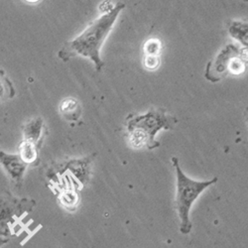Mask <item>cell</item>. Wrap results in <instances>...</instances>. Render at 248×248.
<instances>
[{
	"instance_id": "obj_9",
	"label": "cell",
	"mask_w": 248,
	"mask_h": 248,
	"mask_svg": "<svg viewBox=\"0 0 248 248\" xmlns=\"http://www.w3.org/2000/svg\"><path fill=\"white\" fill-rule=\"evenodd\" d=\"M229 33L242 46L241 49L248 51V21L233 20L230 23Z\"/></svg>"
},
{
	"instance_id": "obj_13",
	"label": "cell",
	"mask_w": 248,
	"mask_h": 248,
	"mask_svg": "<svg viewBox=\"0 0 248 248\" xmlns=\"http://www.w3.org/2000/svg\"><path fill=\"white\" fill-rule=\"evenodd\" d=\"M161 50L160 41L156 39L148 40L146 44L144 45V53L145 56H159Z\"/></svg>"
},
{
	"instance_id": "obj_7",
	"label": "cell",
	"mask_w": 248,
	"mask_h": 248,
	"mask_svg": "<svg viewBox=\"0 0 248 248\" xmlns=\"http://www.w3.org/2000/svg\"><path fill=\"white\" fill-rule=\"evenodd\" d=\"M45 135V124L41 117L27 121L23 126V141L34 144L40 148Z\"/></svg>"
},
{
	"instance_id": "obj_10",
	"label": "cell",
	"mask_w": 248,
	"mask_h": 248,
	"mask_svg": "<svg viewBox=\"0 0 248 248\" xmlns=\"http://www.w3.org/2000/svg\"><path fill=\"white\" fill-rule=\"evenodd\" d=\"M39 147L34 145L32 143L21 141L19 145V152L18 154L21 156V158L28 164H34L38 161L39 158Z\"/></svg>"
},
{
	"instance_id": "obj_3",
	"label": "cell",
	"mask_w": 248,
	"mask_h": 248,
	"mask_svg": "<svg viewBox=\"0 0 248 248\" xmlns=\"http://www.w3.org/2000/svg\"><path fill=\"white\" fill-rule=\"evenodd\" d=\"M171 161L177 178L175 208L180 219V232L187 235L192 232L193 229L190 217L193 204L203 193V191L217 184L218 178L215 177L211 180L205 181L194 180L184 173L177 157H172Z\"/></svg>"
},
{
	"instance_id": "obj_14",
	"label": "cell",
	"mask_w": 248,
	"mask_h": 248,
	"mask_svg": "<svg viewBox=\"0 0 248 248\" xmlns=\"http://www.w3.org/2000/svg\"><path fill=\"white\" fill-rule=\"evenodd\" d=\"M143 63H144V67L146 69L150 71L156 70L160 65L159 56H145Z\"/></svg>"
},
{
	"instance_id": "obj_1",
	"label": "cell",
	"mask_w": 248,
	"mask_h": 248,
	"mask_svg": "<svg viewBox=\"0 0 248 248\" xmlns=\"http://www.w3.org/2000/svg\"><path fill=\"white\" fill-rule=\"evenodd\" d=\"M124 7L125 4L118 2L109 11L101 13L79 35L61 49L58 54L59 58L63 61H68L74 56H81L93 62L96 72H101L105 67V62L100 56L102 46L112 31L117 17Z\"/></svg>"
},
{
	"instance_id": "obj_2",
	"label": "cell",
	"mask_w": 248,
	"mask_h": 248,
	"mask_svg": "<svg viewBox=\"0 0 248 248\" xmlns=\"http://www.w3.org/2000/svg\"><path fill=\"white\" fill-rule=\"evenodd\" d=\"M178 119L164 108H151L143 114L131 113L126 118V138L133 149L154 150L160 146L156 135L161 130H172Z\"/></svg>"
},
{
	"instance_id": "obj_8",
	"label": "cell",
	"mask_w": 248,
	"mask_h": 248,
	"mask_svg": "<svg viewBox=\"0 0 248 248\" xmlns=\"http://www.w3.org/2000/svg\"><path fill=\"white\" fill-rule=\"evenodd\" d=\"M60 113L69 122H78L81 115L79 101L74 97H67L62 100L60 105Z\"/></svg>"
},
{
	"instance_id": "obj_12",
	"label": "cell",
	"mask_w": 248,
	"mask_h": 248,
	"mask_svg": "<svg viewBox=\"0 0 248 248\" xmlns=\"http://www.w3.org/2000/svg\"><path fill=\"white\" fill-rule=\"evenodd\" d=\"M59 200L64 208L72 210L76 209L78 203V195L76 189L73 188H62L59 196Z\"/></svg>"
},
{
	"instance_id": "obj_5",
	"label": "cell",
	"mask_w": 248,
	"mask_h": 248,
	"mask_svg": "<svg viewBox=\"0 0 248 248\" xmlns=\"http://www.w3.org/2000/svg\"><path fill=\"white\" fill-rule=\"evenodd\" d=\"M34 200L18 199L6 195H0V236L13 232L15 226L33 211Z\"/></svg>"
},
{
	"instance_id": "obj_4",
	"label": "cell",
	"mask_w": 248,
	"mask_h": 248,
	"mask_svg": "<svg viewBox=\"0 0 248 248\" xmlns=\"http://www.w3.org/2000/svg\"><path fill=\"white\" fill-rule=\"evenodd\" d=\"M246 64L240 56V49L233 44H227L206 65L204 78L211 82H217L227 75L243 74Z\"/></svg>"
},
{
	"instance_id": "obj_17",
	"label": "cell",
	"mask_w": 248,
	"mask_h": 248,
	"mask_svg": "<svg viewBox=\"0 0 248 248\" xmlns=\"http://www.w3.org/2000/svg\"><path fill=\"white\" fill-rule=\"evenodd\" d=\"M245 120H246L247 125H248V108H247L246 110H245Z\"/></svg>"
},
{
	"instance_id": "obj_15",
	"label": "cell",
	"mask_w": 248,
	"mask_h": 248,
	"mask_svg": "<svg viewBox=\"0 0 248 248\" xmlns=\"http://www.w3.org/2000/svg\"><path fill=\"white\" fill-rule=\"evenodd\" d=\"M9 242V238L5 236H0V248H2L4 245H6Z\"/></svg>"
},
{
	"instance_id": "obj_6",
	"label": "cell",
	"mask_w": 248,
	"mask_h": 248,
	"mask_svg": "<svg viewBox=\"0 0 248 248\" xmlns=\"http://www.w3.org/2000/svg\"><path fill=\"white\" fill-rule=\"evenodd\" d=\"M0 166L4 170L16 189L22 187L28 164L18 153H8L0 148Z\"/></svg>"
},
{
	"instance_id": "obj_11",
	"label": "cell",
	"mask_w": 248,
	"mask_h": 248,
	"mask_svg": "<svg viewBox=\"0 0 248 248\" xmlns=\"http://www.w3.org/2000/svg\"><path fill=\"white\" fill-rule=\"evenodd\" d=\"M16 90L13 82L8 78L6 73L0 69V101L11 99L15 96Z\"/></svg>"
},
{
	"instance_id": "obj_16",
	"label": "cell",
	"mask_w": 248,
	"mask_h": 248,
	"mask_svg": "<svg viewBox=\"0 0 248 248\" xmlns=\"http://www.w3.org/2000/svg\"><path fill=\"white\" fill-rule=\"evenodd\" d=\"M25 1H27L28 3H32V4H35V3H38L40 0H25Z\"/></svg>"
}]
</instances>
